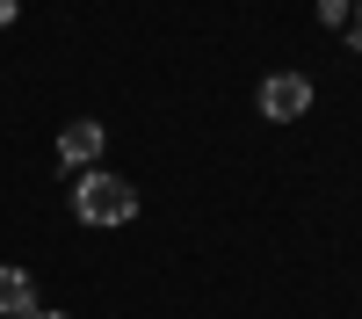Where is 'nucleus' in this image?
Segmentation results:
<instances>
[{"instance_id": "nucleus-1", "label": "nucleus", "mask_w": 362, "mask_h": 319, "mask_svg": "<svg viewBox=\"0 0 362 319\" xmlns=\"http://www.w3.org/2000/svg\"><path fill=\"white\" fill-rule=\"evenodd\" d=\"M73 218H80V225H131V218H138V189L124 182V174L87 167L80 189H73Z\"/></svg>"}, {"instance_id": "nucleus-2", "label": "nucleus", "mask_w": 362, "mask_h": 319, "mask_svg": "<svg viewBox=\"0 0 362 319\" xmlns=\"http://www.w3.org/2000/svg\"><path fill=\"white\" fill-rule=\"evenodd\" d=\"M254 102H261L268 124H297V116L312 109V80H305V73H268V80L254 87Z\"/></svg>"}, {"instance_id": "nucleus-3", "label": "nucleus", "mask_w": 362, "mask_h": 319, "mask_svg": "<svg viewBox=\"0 0 362 319\" xmlns=\"http://www.w3.org/2000/svg\"><path fill=\"white\" fill-rule=\"evenodd\" d=\"M102 145H109V131L95 124V116H73V124L58 131V160H66V167H95Z\"/></svg>"}, {"instance_id": "nucleus-4", "label": "nucleus", "mask_w": 362, "mask_h": 319, "mask_svg": "<svg viewBox=\"0 0 362 319\" xmlns=\"http://www.w3.org/2000/svg\"><path fill=\"white\" fill-rule=\"evenodd\" d=\"M0 312H15V319L37 312V283H29L22 269H0Z\"/></svg>"}, {"instance_id": "nucleus-5", "label": "nucleus", "mask_w": 362, "mask_h": 319, "mask_svg": "<svg viewBox=\"0 0 362 319\" xmlns=\"http://www.w3.org/2000/svg\"><path fill=\"white\" fill-rule=\"evenodd\" d=\"M348 15H355V0H319V22H334V29H341Z\"/></svg>"}, {"instance_id": "nucleus-6", "label": "nucleus", "mask_w": 362, "mask_h": 319, "mask_svg": "<svg viewBox=\"0 0 362 319\" xmlns=\"http://www.w3.org/2000/svg\"><path fill=\"white\" fill-rule=\"evenodd\" d=\"M15 15H22V8H15V0H0V29H8V22H15Z\"/></svg>"}, {"instance_id": "nucleus-7", "label": "nucleus", "mask_w": 362, "mask_h": 319, "mask_svg": "<svg viewBox=\"0 0 362 319\" xmlns=\"http://www.w3.org/2000/svg\"><path fill=\"white\" fill-rule=\"evenodd\" d=\"M29 319H66V312H44V305H37V312H29Z\"/></svg>"}, {"instance_id": "nucleus-8", "label": "nucleus", "mask_w": 362, "mask_h": 319, "mask_svg": "<svg viewBox=\"0 0 362 319\" xmlns=\"http://www.w3.org/2000/svg\"><path fill=\"white\" fill-rule=\"evenodd\" d=\"M355 37H362V0H355Z\"/></svg>"}]
</instances>
